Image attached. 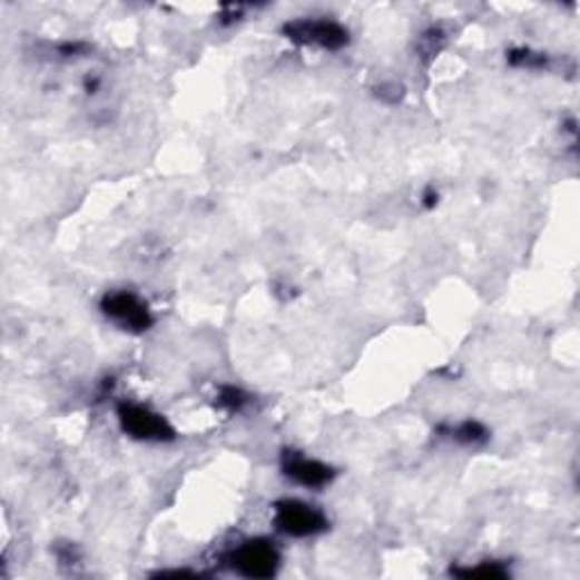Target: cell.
<instances>
[{"mask_svg": "<svg viewBox=\"0 0 580 580\" xmlns=\"http://www.w3.org/2000/svg\"><path fill=\"white\" fill-rule=\"evenodd\" d=\"M275 527L291 538H313L322 531H327L330 520L320 508L297 501V499H284L275 505Z\"/></svg>", "mask_w": 580, "mask_h": 580, "instance_id": "1", "label": "cell"}, {"mask_svg": "<svg viewBox=\"0 0 580 580\" xmlns=\"http://www.w3.org/2000/svg\"><path fill=\"white\" fill-rule=\"evenodd\" d=\"M102 313L125 332L144 334L153 327V313L148 304L130 291H111L100 302Z\"/></svg>", "mask_w": 580, "mask_h": 580, "instance_id": "2", "label": "cell"}, {"mask_svg": "<svg viewBox=\"0 0 580 580\" xmlns=\"http://www.w3.org/2000/svg\"><path fill=\"white\" fill-rule=\"evenodd\" d=\"M118 422L122 431L144 442H168L175 438V429L168 420L141 404H120L118 406Z\"/></svg>", "mask_w": 580, "mask_h": 580, "instance_id": "3", "label": "cell"}, {"mask_svg": "<svg viewBox=\"0 0 580 580\" xmlns=\"http://www.w3.org/2000/svg\"><path fill=\"white\" fill-rule=\"evenodd\" d=\"M284 35L302 46H317L325 50H341L343 46H347L350 35L347 30L336 23V21H327V19H297L284 26Z\"/></svg>", "mask_w": 580, "mask_h": 580, "instance_id": "4", "label": "cell"}, {"mask_svg": "<svg viewBox=\"0 0 580 580\" xmlns=\"http://www.w3.org/2000/svg\"><path fill=\"white\" fill-rule=\"evenodd\" d=\"M229 562L245 578H271L279 569V551L268 540H247L232 551Z\"/></svg>", "mask_w": 580, "mask_h": 580, "instance_id": "5", "label": "cell"}, {"mask_svg": "<svg viewBox=\"0 0 580 580\" xmlns=\"http://www.w3.org/2000/svg\"><path fill=\"white\" fill-rule=\"evenodd\" d=\"M282 472L291 481H295L297 485H304V488H325L334 479V470L330 465L306 459L302 454H295V451H288V454H284Z\"/></svg>", "mask_w": 580, "mask_h": 580, "instance_id": "6", "label": "cell"}, {"mask_svg": "<svg viewBox=\"0 0 580 580\" xmlns=\"http://www.w3.org/2000/svg\"><path fill=\"white\" fill-rule=\"evenodd\" d=\"M449 433H451V438H454L461 444H479V442L488 440V431L479 422H463L456 429H451Z\"/></svg>", "mask_w": 580, "mask_h": 580, "instance_id": "7", "label": "cell"}, {"mask_svg": "<svg viewBox=\"0 0 580 580\" xmlns=\"http://www.w3.org/2000/svg\"><path fill=\"white\" fill-rule=\"evenodd\" d=\"M247 395L238 389H234V385H225V389H220V395H218V404L223 409H227L229 413H238L247 406Z\"/></svg>", "mask_w": 580, "mask_h": 580, "instance_id": "8", "label": "cell"}, {"mask_svg": "<svg viewBox=\"0 0 580 580\" xmlns=\"http://www.w3.org/2000/svg\"><path fill=\"white\" fill-rule=\"evenodd\" d=\"M459 576H490V578H494V576H505V571L497 564V562H490V564H485V567H474V569H465V571H456Z\"/></svg>", "mask_w": 580, "mask_h": 580, "instance_id": "9", "label": "cell"}]
</instances>
